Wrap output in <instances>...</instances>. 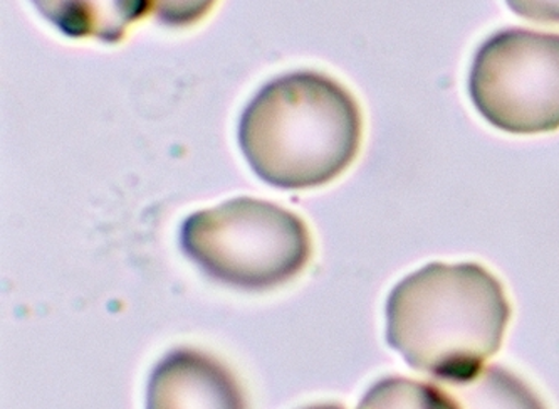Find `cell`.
Masks as SVG:
<instances>
[{
	"label": "cell",
	"instance_id": "11",
	"mask_svg": "<svg viewBox=\"0 0 559 409\" xmlns=\"http://www.w3.org/2000/svg\"><path fill=\"white\" fill-rule=\"evenodd\" d=\"M306 409H345L343 406L340 405H317V406H309V408Z\"/></svg>",
	"mask_w": 559,
	"mask_h": 409
},
{
	"label": "cell",
	"instance_id": "6",
	"mask_svg": "<svg viewBox=\"0 0 559 409\" xmlns=\"http://www.w3.org/2000/svg\"><path fill=\"white\" fill-rule=\"evenodd\" d=\"M33 4L66 36L114 45L148 14L153 0H33Z\"/></svg>",
	"mask_w": 559,
	"mask_h": 409
},
{
	"label": "cell",
	"instance_id": "7",
	"mask_svg": "<svg viewBox=\"0 0 559 409\" xmlns=\"http://www.w3.org/2000/svg\"><path fill=\"white\" fill-rule=\"evenodd\" d=\"M459 409H546L542 399L520 377L489 365L459 383H440Z\"/></svg>",
	"mask_w": 559,
	"mask_h": 409
},
{
	"label": "cell",
	"instance_id": "4",
	"mask_svg": "<svg viewBox=\"0 0 559 409\" xmlns=\"http://www.w3.org/2000/svg\"><path fill=\"white\" fill-rule=\"evenodd\" d=\"M468 93L477 112L518 136L559 128V34L504 30L474 58Z\"/></svg>",
	"mask_w": 559,
	"mask_h": 409
},
{
	"label": "cell",
	"instance_id": "8",
	"mask_svg": "<svg viewBox=\"0 0 559 409\" xmlns=\"http://www.w3.org/2000/svg\"><path fill=\"white\" fill-rule=\"evenodd\" d=\"M358 409H459L442 386L392 376L378 381Z\"/></svg>",
	"mask_w": 559,
	"mask_h": 409
},
{
	"label": "cell",
	"instance_id": "3",
	"mask_svg": "<svg viewBox=\"0 0 559 409\" xmlns=\"http://www.w3.org/2000/svg\"><path fill=\"white\" fill-rule=\"evenodd\" d=\"M180 245L209 277L252 292L289 282L312 255L311 234L301 218L252 198L230 199L187 218Z\"/></svg>",
	"mask_w": 559,
	"mask_h": 409
},
{
	"label": "cell",
	"instance_id": "9",
	"mask_svg": "<svg viewBox=\"0 0 559 409\" xmlns=\"http://www.w3.org/2000/svg\"><path fill=\"white\" fill-rule=\"evenodd\" d=\"M217 0H153V9L162 23L187 27L199 23L214 8Z\"/></svg>",
	"mask_w": 559,
	"mask_h": 409
},
{
	"label": "cell",
	"instance_id": "1",
	"mask_svg": "<svg viewBox=\"0 0 559 409\" xmlns=\"http://www.w3.org/2000/svg\"><path fill=\"white\" fill-rule=\"evenodd\" d=\"M511 318L504 287L477 264H430L386 300V342L440 383L476 376L501 349Z\"/></svg>",
	"mask_w": 559,
	"mask_h": 409
},
{
	"label": "cell",
	"instance_id": "10",
	"mask_svg": "<svg viewBox=\"0 0 559 409\" xmlns=\"http://www.w3.org/2000/svg\"><path fill=\"white\" fill-rule=\"evenodd\" d=\"M512 12L536 23H559V0H506Z\"/></svg>",
	"mask_w": 559,
	"mask_h": 409
},
{
	"label": "cell",
	"instance_id": "2",
	"mask_svg": "<svg viewBox=\"0 0 559 409\" xmlns=\"http://www.w3.org/2000/svg\"><path fill=\"white\" fill-rule=\"evenodd\" d=\"M364 117L342 83L295 71L251 100L239 124V145L255 176L277 189L324 186L360 152Z\"/></svg>",
	"mask_w": 559,
	"mask_h": 409
},
{
	"label": "cell",
	"instance_id": "5",
	"mask_svg": "<svg viewBox=\"0 0 559 409\" xmlns=\"http://www.w3.org/2000/svg\"><path fill=\"white\" fill-rule=\"evenodd\" d=\"M146 409H248V405L226 365L204 352L178 349L153 370Z\"/></svg>",
	"mask_w": 559,
	"mask_h": 409
}]
</instances>
